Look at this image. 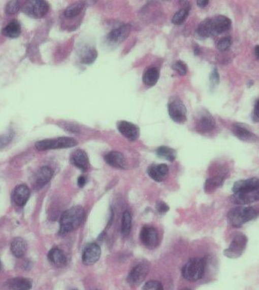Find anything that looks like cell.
Listing matches in <instances>:
<instances>
[{"instance_id": "obj_41", "label": "cell", "mask_w": 259, "mask_h": 290, "mask_svg": "<svg viewBox=\"0 0 259 290\" xmlns=\"http://www.w3.org/2000/svg\"><path fill=\"white\" fill-rule=\"evenodd\" d=\"M169 210V206H168L166 203H163V202H159V203L157 204V211H158L159 213H166Z\"/></svg>"}, {"instance_id": "obj_15", "label": "cell", "mask_w": 259, "mask_h": 290, "mask_svg": "<svg viewBox=\"0 0 259 290\" xmlns=\"http://www.w3.org/2000/svg\"><path fill=\"white\" fill-rule=\"evenodd\" d=\"M101 256V249L96 243H90L86 246L82 254V262L84 265H92L98 262Z\"/></svg>"}, {"instance_id": "obj_32", "label": "cell", "mask_w": 259, "mask_h": 290, "mask_svg": "<svg viewBox=\"0 0 259 290\" xmlns=\"http://www.w3.org/2000/svg\"><path fill=\"white\" fill-rule=\"evenodd\" d=\"M132 225V216L129 211H125L123 214L122 222H121V233L123 236H127L131 232Z\"/></svg>"}, {"instance_id": "obj_18", "label": "cell", "mask_w": 259, "mask_h": 290, "mask_svg": "<svg viewBox=\"0 0 259 290\" xmlns=\"http://www.w3.org/2000/svg\"><path fill=\"white\" fill-rule=\"evenodd\" d=\"M71 162L74 166L86 172L89 168V161L87 154L84 150L78 149L74 151L71 155Z\"/></svg>"}, {"instance_id": "obj_38", "label": "cell", "mask_w": 259, "mask_h": 290, "mask_svg": "<svg viewBox=\"0 0 259 290\" xmlns=\"http://www.w3.org/2000/svg\"><path fill=\"white\" fill-rule=\"evenodd\" d=\"M173 69L178 72L180 75L185 76L187 74V66L183 61H178L173 65Z\"/></svg>"}, {"instance_id": "obj_42", "label": "cell", "mask_w": 259, "mask_h": 290, "mask_svg": "<svg viewBox=\"0 0 259 290\" xmlns=\"http://www.w3.org/2000/svg\"><path fill=\"white\" fill-rule=\"evenodd\" d=\"M86 181L85 177L84 176H80L78 179V185L80 187V188H83L84 185H86Z\"/></svg>"}, {"instance_id": "obj_11", "label": "cell", "mask_w": 259, "mask_h": 290, "mask_svg": "<svg viewBox=\"0 0 259 290\" xmlns=\"http://www.w3.org/2000/svg\"><path fill=\"white\" fill-rule=\"evenodd\" d=\"M215 126V119L209 111L203 110L199 113L196 120V127L197 130L201 132H209L213 130Z\"/></svg>"}, {"instance_id": "obj_1", "label": "cell", "mask_w": 259, "mask_h": 290, "mask_svg": "<svg viewBox=\"0 0 259 290\" xmlns=\"http://www.w3.org/2000/svg\"><path fill=\"white\" fill-rule=\"evenodd\" d=\"M85 218V211L80 206L66 210L60 219L59 234L66 235L81 226Z\"/></svg>"}, {"instance_id": "obj_4", "label": "cell", "mask_w": 259, "mask_h": 290, "mask_svg": "<svg viewBox=\"0 0 259 290\" xmlns=\"http://www.w3.org/2000/svg\"><path fill=\"white\" fill-rule=\"evenodd\" d=\"M247 243V237L243 233H237L233 237L230 246L223 251V255L229 259H238L244 253Z\"/></svg>"}, {"instance_id": "obj_35", "label": "cell", "mask_w": 259, "mask_h": 290, "mask_svg": "<svg viewBox=\"0 0 259 290\" xmlns=\"http://www.w3.org/2000/svg\"><path fill=\"white\" fill-rule=\"evenodd\" d=\"M232 45V39L230 37H225L220 39L217 43V49L220 52H226Z\"/></svg>"}, {"instance_id": "obj_13", "label": "cell", "mask_w": 259, "mask_h": 290, "mask_svg": "<svg viewBox=\"0 0 259 290\" xmlns=\"http://www.w3.org/2000/svg\"><path fill=\"white\" fill-rule=\"evenodd\" d=\"M231 200L233 203L240 205V206L251 204V203L259 201V189L247 191V192L234 194Z\"/></svg>"}, {"instance_id": "obj_36", "label": "cell", "mask_w": 259, "mask_h": 290, "mask_svg": "<svg viewBox=\"0 0 259 290\" xmlns=\"http://www.w3.org/2000/svg\"><path fill=\"white\" fill-rule=\"evenodd\" d=\"M14 135L15 132L12 130L9 131L8 133L0 135V148L7 146L13 139Z\"/></svg>"}, {"instance_id": "obj_17", "label": "cell", "mask_w": 259, "mask_h": 290, "mask_svg": "<svg viewBox=\"0 0 259 290\" xmlns=\"http://www.w3.org/2000/svg\"><path fill=\"white\" fill-rule=\"evenodd\" d=\"M257 189H259V178H251L236 182L233 186L232 191L234 194H238Z\"/></svg>"}, {"instance_id": "obj_9", "label": "cell", "mask_w": 259, "mask_h": 290, "mask_svg": "<svg viewBox=\"0 0 259 290\" xmlns=\"http://www.w3.org/2000/svg\"><path fill=\"white\" fill-rule=\"evenodd\" d=\"M140 240L147 249H153L158 245V234L154 227L145 225L140 231Z\"/></svg>"}, {"instance_id": "obj_30", "label": "cell", "mask_w": 259, "mask_h": 290, "mask_svg": "<svg viewBox=\"0 0 259 290\" xmlns=\"http://www.w3.org/2000/svg\"><path fill=\"white\" fill-rule=\"evenodd\" d=\"M81 62L90 64L95 61L97 58V52L94 48L84 47L81 53Z\"/></svg>"}, {"instance_id": "obj_5", "label": "cell", "mask_w": 259, "mask_h": 290, "mask_svg": "<svg viewBox=\"0 0 259 290\" xmlns=\"http://www.w3.org/2000/svg\"><path fill=\"white\" fill-rule=\"evenodd\" d=\"M77 144H78V141L74 138H69V137H60V138L38 141L35 144V147L39 151H48V150L73 148Z\"/></svg>"}, {"instance_id": "obj_24", "label": "cell", "mask_w": 259, "mask_h": 290, "mask_svg": "<svg viewBox=\"0 0 259 290\" xmlns=\"http://www.w3.org/2000/svg\"><path fill=\"white\" fill-rule=\"evenodd\" d=\"M228 174H217L215 176L211 177L206 180L204 189L207 194L215 192L217 188L223 185V182L228 177Z\"/></svg>"}, {"instance_id": "obj_10", "label": "cell", "mask_w": 259, "mask_h": 290, "mask_svg": "<svg viewBox=\"0 0 259 290\" xmlns=\"http://www.w3.org/2000/svg\"><path fill=\"white\" fill-rule=\"evenodd\" d=\"M231 20L223 15H218L214 18H209L211 36H217L228 31L231 27Z\"/></svg>"}, {"instance_id": "obj_21", "label": "cell", "mask_w": 259, "mask_h": 290, "mask_svg": "<svg viewBox=\"0 0 259 290\" xmlns=\"http://www.w3.org/2000/svg\"><path fill=\"white\" fill-rule=\"evenodd\" d=\"M48 259L51 265L56 268H63L67 265V258L59 248H52L48 253Z\"/></svg>"}, {"instance_id": "obj_28", "label": "cell", "mask_w": 259, "mask_h": 290, "mask_svg": "<svg viewBox=\"0 0 259 290\" xmlns=\"http://www.w3.org/2000/svg\"><path fill=\"white\" fill-rule=\"evenodd\" d=\"M159 79V71L155 67H149L143 74V81L145 85L149 87L155 86Z\"/></svg>"}, {"instance_id": "obj_2", "label": "cell", "mask_w": 259, "mask_h": 290, "mask_svg": "<svg viewBox=\"0 0 259 290\" xmlns=\"http://www.w3.org/2000/svg\"><path fill=\"white\" fill-rule=\"evenodd\" d=\"M258 212L249 206H240L233 208L228 213V223L234 228H240L258 217Z\"/></svg>"}, {"instance_id": "obj_45", "label": "cell", "mask_w": 259, "mask_h": 290, "mask_svg": "<svg viewBox=\"0 0 259 290\" xmlns=\"http://www.w3.org/2000/svg\"><path fill=\"white\" fill-rule=\"evenodd\" d=\"M180 290H191V289H188V288H185V289H182Z\"/></svg>"}, {"instance_id": "obj_44", "label": "cell", "mask_w": 259, "mask_h": 290, "mask_svg": "<svg viewBox=\"0 0 259 290\" xmlns=\"http://www.w3.org/2000/svg\"><path fill=\"white\" fill-rule=\"evenodd\" d=\"M254 52H255V55L257 59L259 60V45L255 46V49H254Z\"/></svg>"}, {"instance_id": "obj_33", "label": "cell", "mask_w": 259, "mask_h": 290, "mask_svg": "<svg viewBox=\"0 0 259 290\" xmlns=\"http://www.w3.org/2000/svg\"><path fill=\"white\" fill-rule=\"evenodd\" d=\"M188 15H189V9L184 8V9H180L178 12H176L175 15L173 17L172 20L173 24L176 25L183 24L187 18Z\"/></svg>"}, {"instance_id": "obj_25", "label": "cell", "mask_w": 259, "mask_h": 290, "mask_svg": "<svg viewBox=\"0 0 259 290\" xmlns=\"http://www.w3.org/2000/svg\"><path fill=\"white\" fill-rule=\"evenodd\" d=\"M7 286L10 290H30L32 282L25 277H14L8 280Z\"/></svg>"}, {"instance_id": "obj_12", "label": "cell", "mask_w": 259, "mask_h": 290, "mask_svg": "<svg viewBox=\"0 0 259 290\" xmlns=\"http://www.w3.org/2000/svg\"><path fill=\"white\" fill-rule=\"evenodd\" d=\"M232 132L237 138L244 142L256 143L259 141L258 137L241 123H235L233 126Z\"/></svg>"}, {"instance_id": "obj_34", "label": "cell", "mask_w": 259, "mask_h": 290, "mask_svg": "<svg viewBox=\"0 0 259 290\" xmlns=\"http://www.w3.org/2000/svg\"><path fill=\"white\" fill-rule=\"evenodd\" d=\"M21 6V2L17 1H9L7 4L6 5V7H5V12L7 15H15V14L18 13L19 12Z\"/></svg>"}, {"instance_id": "obj_19", "label": "cell", "mask_w": 259, "mask_h": 290, "mask_svg": "<svg viewBox=\"0 0 259 290\" xmlns=\"http://www.w3.org/2000/svg\"><path fill=\"white\" fill-rule=\"evenodd\" d=\"M108 165L116 169H125L127 168V160L121 153L118 151H111L104 157Z\"/></svg>"}, {"instance_id": "obj_14", "label": "cell", "mask_w": 259, "mask_h": 290, "mask_svg": "<svg viewBox=\"0 0 259 290\" xmlns=\"http://www.w3.org/2000/svg\"><path fill=\"white\" fill-rule=\"evenodd\" d=\"M53 176V171L49 166L41 167L35 174L33 185L35 189H41L46 184L49 183Z\"/></svg>"}, {"instance_id": "obj_39", "label": "cell", "mask_w": 259, "mask_h": 290, "mask_svg": "<svg viewBox=\"0 0 259 290\" xmlns=\"http://www.w3.org/2000/svg\"><path fill=\"white\" fill-rule=\"evenodd\" d=\"M211 84L213 86H217L220 82V76H219L218 71L217 69L214 68L210 75Z\"/></svg>"}, {"instance_id": "obj_31", "label": "cell", "mask_w": 259, "mask_h": 290, "mask_svg": "<svg viewBox=\"0 0 259 290\" xmlns=\"http://www.w3.org/2000/svg\"><path fill=\"white\" fill-rule=\"evenodd\" d=\"M156 154L160 158L164 159V160L170 162L174 161L177 157V153H176L175 150L169 148V147H160L157 149Z\"/></svg>"}, {"instance_id": "obj_26", "label": "cell", "mask_w": 259, "mask_h": 290, "mask_svg": "<svg viewBox=\"0 0 259 290\" xmlns=\"http://www.w3.org/2000/svg\"><path fill=\"white\" fill-rule=\"evenodd\" d=\"M10 249L15 257H23L27 252V242L21 237H15L11 243Z\"/></svg>"}, {"instance_id": "obj_43", "label": "cell", "mask_w": 259, "mask_h": 290, "mask_svg": "<svg viewBox=\"0 0 259 290\" xmlns=\"http://www.w3.org/2000/svg\"><path fill=\"white\" fill-rule=\"evenodd\" d=\"M209 1H204V0H200V1L197 2V5L200 6V8H205L209 5Z\"/></svg>"}, {"instance_id": "obj_8", "label": "cell", "mask_w": 259, "mask_h": 290, "mask_svg": "<svg viewBox=\"0 0 259 290\" xmlns=\"http://www.w3.org/2000/svg\"><path fill=\"white\" fill-rule=\"evenodd\" d=\"M149 272V266L146 262H142L134 266L127 277V282L130 286H138L147 277Z\"/></svg>"}, {"instance_id": "obj_16", "label": "cell", "mask_w": 259, "mask_h": 290, "mask_svg": "<svg viewBox=\"0 0 259 290\" xmlns=\"http://www.w3.org/2000/svg\"><path fill=\"white\" fill-rule=\"evenodd\" d=\"M118 129L121 135L130 141H137L140 137V129L134 123L121 121L118 124Z\"/></svg>"}, {"instance_id": "obj_7", "label": "cell", "mask_w": 259, "mask_h": 290, "mask_svg": "<svg viewBox=\"0 0 259 290\" xmlns=\"http://www.w3.org/2000/svg\"><path fill=\"white\" fill-rule=\"evenodd\" d=\"M169 114L175 123H183L187 119V111L183 101L177 97H172L168 105Z\"/></svg>"}, {"instance_id": "obj_46", "label": "cell", "mask_w": 259, "mask_h": 290, "mask_svg": "<svg viewBox=\"0 0 259 290\" xmlns=\"http://www.w3.org/2000/svg\"><path fill=\"white\" fill-rule=\"evenodd\" d=\"M2 268V263H1V261H0V270H1Z\"/></svg>"}, {"instance_id": "obj_3", "label": "cell", "mask_w": 259, "mask_h": 290, "mask_svg": "<svg viewBox=\"0 0 259 290\" xmlns=\"http://www.w3.org/2000/svg\"><path fill=\"white\" fill-rule=\"evenodd\" d=\"M206 264L207 262L205 258H193L189 259L182 268V276L188 281H197L204 275Z\"/></svg>"}, {"instance_id": "obj_37", "label": "cell", "mask_w": 259, "mask_h": 290, "mask_svg": "<svg viewBox=\"0 0 259 290\" xmlns=\"http://www.w3.org/2000/svg\"><path fill=\"white\" fill-rule=\"evenodd\" d=\"M142 290H164V287L159 281L149 280L143 286Z\"/></svg>"}, {"instance_id": "obj_27", "label": "cell", "mask_w": 259, "mask_h": 290, "mask_svg": "<svg viewBox=\"0 0 259 290\" xmlns=\"http://www.w3.org/2000/svg\"><path fill=\"white\" fill-rule=\"evenodd\" d=\"M3 36L10 39H16L20 37L21 33V24L18 21H11L2 30Z\"/></svg>"}, {"instance_id": "obj_6", "label": "cell", "mask_w": 259, "mask_h": 290, "mask_svg": "<svg viewBox=\"0 0 259 290\" xmlns=\"http://www.w3.org/2000/svg\"><path fill=\"white\" fill-rule=\"evenodd\" d=\"M49 10V3L43 0L27 1L22 6V12L27 16L35 19H40L46 16Z\"/></svg>"}, {"instance_id": "obj_29", "label": "cell", "mask_w": 259, "mask_h": 290, "mask_svg": "<svg viewBox=\"0 0 259 290\" xmlns=\"http://www.w3.org/2000/svg\"><path fill=\"white\" fill-rule=\"evenodd\" d=\"M86 7V3L84 2H77L70 5L64 10V15L67 18H73L78 16Z\"/></svg>"}, {"instance_id": "obj_20", "label": "cell", "mask_w": 259, "mask_h": 290, "mask_svg": "<svg viewBox=\"0 0 259 290\" xmlns=\"http://www.w3.org/2000/svg\"><path fill=\"white\" fill-rule=\"evenodd\" d=\"M169 168L166 164H153L147 169L148 175L152 179L157 182H161L166 179L169 175Z\"/></svg>"}, {"instance_id": "obj_22", "label": "cell", "mask_w": 259, "mask_h": 290, "mask_svg": "<svg viewBox=\"0 0 259 290\" xmlns=\"http://www.w3.org/2000/svg\"><path fill=\"white\" fill-rule=\"evenodd\" d=\"M131 25L124 24L118 28L112 30L108 35L107 39L111 43H121L127 38L130 33H131Z\"/></svg>"}, {"instance_id": "obj_40", "label": "cell", "mask_w": 259, "mask_h": 290, "mask_svg": "<svg viewBox=\"0 0 259 290\" xmlns=\"http://www.w3.org/2000/svg\"><path fill=\"white\" fill-rule=\"evenodd\" d=\"M252 120L254 123H258L259 122V98L255 101V105H254L253 111L252 113Z\"/></svg>"}, {"instance_id": "obj_47", "label": "cell", "mask_w": 259, "mask_h": 290, "mask_svg": "<svg viewBox=\"0 0 259 290\" xmlns=\"http://www.w3.org/2000/svg\"><path fill=\"white\" fill-rule=\"evenodd\" d=\"M95 290H99V289H95Z\"/></svg>"}, {"instance_id": "obj_23", "label": "cell", "mask_w": 259, "mask_h": 290, "mask_svg": "<svg viewBox=\"0 0 259 290\" xmlns=\"http://www.w3.org/2000/svg\"><path fill=\"white\" fill-rule=\"evenodd\" d=\"M30 189L26 185H20L15 188L13 194V200L18 206H24L30 197Z\"/></svg>"}]
</instances>
